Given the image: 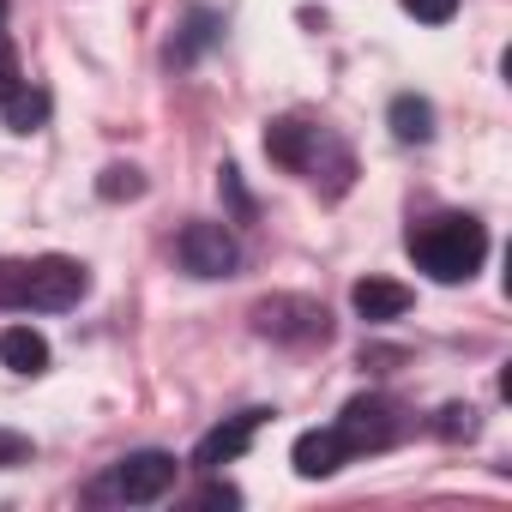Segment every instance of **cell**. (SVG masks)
<instances>
[{
	"label": "cell",
	"instance_id": "cell-1",
	"mask_svg": "<svg viewBox=\"0 0 512 512\" xmlns=\"http://www.w3.org/2000/svg\"><path fill=\"white\" fill-rule=\"evenodd\" d=\"M91 290L85 266L79 260H0V308L13 314H61V308H79V296Z\"/></svg>",
	"mask_w": 512,
	"mask_h": 512
},
{
	"label": "cell",
	"instance_id": "cell-2",
	"mask_svg": "<svg viewBox=\"0 0 512 512\" xmlns=\"http://www.w3.org/2000/svg\"><path fill=\"white\" fill-rule=\"evenodd\" d=\"M410 253L434 284H464L488 260V229L476 217H434L428 229L410 235Z\"/></svg>",
	"mask_w": 512,
	"mask_h": 512
},
{
	"label": "cell",
	"instance_id": "cell-3",
	"mask_svg": "<svg viewBox=\"0 0 512 512\" xmlns=\"http://www.w3.org/2000/svg\"><path fill=\"white\" fill-rule=\"evenodd\" d=\"M266 157L272 163H284V169H296V175H326V163L350 181L356 175V163H350V151L326 133V127H308V121H272L266 127Z\"/></svg>",
	"mask_w": 512,
	"mask_h": 512
},
{
	"label": "cell",
	"instance_id": "cell-4",
	"mask_svg": "<svg viewBox=\"0 0 512 512\" xmlns=\"http://www.w3.org/2000/svg\"><path fill=\"white\" fill-rule=\"evenodd\" d=\"M175 476H181V464H175V452H127L121 464H109L103 476H97V500H109V506H151V500H163L169 488H175Z\"/></svg>",
	"mask_w": 512,
	"mask_h": 512
},
{
	"label": "cell",
	"instance_id": "cell-5",
	"mask_svg": "<svg viewBox=\"0 0 512 512\" xmlns=\"http://www.w3.org/2000/svg\"><path fill=\"white\" fill-rule=\"evenodd\" d=\"M253 332H266L278 344H326L332 314L314 296H266V302H253Z\"/></svg>",
	"mask_w": 512,
	"mask_h": 512
},
{
	"label": "cell",
	"instance_id": "cell-6",
	"mask_svg": "<svg viewBox=\"0 0 512 512\" xmlns=\"http://www.w3.org/2000/svg\"><path fill=\"white\" fill-rule=\"evenodd\" d=\"M175 260H181V272H193V278H235L241 241H235L223 223H187V229L175 235Z\"/></svg>",
	"mask_w": 512,
	"mask_h": 512
},
{
	"label": "cell",
	"instance_id": "cell-7",
	"mask_svg": "<svg viewBox=\"0 0 512 512\" xmlns=\"http://www.w3.org/2000/svg\"><path fill=\"white\" fill-rule=\"evenodd\" d=\"M332 428L344 434L350 458H356V452H386V446L398 440V410H392V398L368 392V398H350V404H344V416H338Z\"/></svg>",
	"mask_w": 512,
	"mask_h": 512
},
{
	"label": "cell",
	"instance_id": "cell-8",
	"mask_svg": "<svg viewBox=\"0 0 512 512\" xmlns=\"http://www.w3.org/2000/svg\"><path fill=\"white\" fill-rule=\"evenodd\" d=\"M266 416H272V410H241V416L217 422V428L193 446V464H199V470H223V464H235V458L253 446V434L266 428Z\"/></svg>",
	"mask_w": 512,
	"mask_h": 512
},
{
	"label": "cell",
	"instance_id": "cell-9",
	"mask_svg": "<svg viewBox=\"0 0 512 512\" xmlns=\"http://www.w3.org/2000/svg\"><path fill=\"white\" fill-rule=\"evenodd\" d=\"M350 302H356V314H362L368 326H386V320H404L416 296H410L404 284H392V278H362V284L350 290Z\"/></svg>",
	"mask_w": 512,
	"mask_h": 512
},
{
	"label": "cell",
	"instance_id": "cell-10",
	"mask_svg": "<svg viewBox=\"0 0 512 512\" xmlns=\"http://www.w3.org/2000/svg\"><path fill=\"white\" fill-rule=\"evenodd\" d=\"M344 458H350V446H344L338 428H308V434L296 440V476H308V482L344 470Z\"/></svg>",
	"mask_w": 512,
	"mask_h": 512
},
{
	"label": "cell",
	"instance_id": "cell-11",
	"mask_svg": "<svg viewBox=\"0 0 512 512\" xmlns=\"http://www.w3.org/2000/svg\"><path fill=\"white\" fill-rule=\"evenodd\" d=\"M0 362H7L13 374H43L49 368V338L31 332V326H7L0 332Z\"/></svg>",
	"mask_w": 512,
	"mask_h": 512
},
{
	"label": "cell",
	"instance_id": "cell-12",
	"mask_svg": "<svg viewBox=\"0 0 512 512\" xmlns=\"http://www.w3.org/2000/svg\"><path fill=\"white\" fill-rule=\"evenodd\" d=\"M386 121H392V133H398L404 145H428V139H434V109H428V97H392Z\"/></svg>",
	"mask_w": 512,
	"mask_h": 512
},
{
	"label": "cell",
	"instance_id": "cell-13",
	"mask_svg": "<svg viewBox=\"0 0 512 512\" xmlns=\"http://www.w3.org/2000/svg\"><path fill=\"white\" fill-rule=\"evenodd\" d=\"M0 109H7V127H13V133H43V121H49V109H55V103H49V91L19 85Z\"/></svg>",
	"mask_w": 512,
	"mask_h": 512
},
{
	"label": "cell",
	"instance_id": "cell-14",
	"mask_svg": "<svg viewBox=\"0 0 512 512\" xmlns=\"http://www.w3.org/2000/svg\"><path fill=\"white\" fill-rule=\"evenodd\" d=\"M97 193H103L109 205H115V199H139V193H145V175H139V169H127V163H109V169H103V181H97Z\"/></svg>",
	"mask_w": 512,
	"mask_h": 512
},
{
	"label": "cell",
	"instance_id": "cell-15",
	"mask_svg": "<svg viewBox=\"0 0 512 512\" xmlns=\"http://www.w3.org/2000/svg\"><path fill=\"white\" fill-rule=\"evenodd\" d=\"M211 37H217V19H211V13H193V19H187V43H181V49H169V61H193Z\"/></svg>",
	"mask_w": 512,
	"mask_h": 512
},
{
	"label": "cell",
	"instance_id": "cell-16",
	"mask_svg": "<svg viewBox=\"0 0 512 512\" xmlns=\"http://www.w3.org/2000/svg\"><path fill=\"white\" fill-rule=\"evenodd\" d=\"M217 187H223V199L235 205V217L247 223V217H253V199H247V187H241V175H235V163H223V169H217Z\"/></svg>",
	"mask_w": 512,
	"mask_h": 512
},
{
	"label": "cell",
	"instance_id": "cell-17",
	"mask_svg": "<svg viewBox=\"0 0 512 512\" xmlns=\"http://www.w3.org/2000/svg\"><path fill=\"white\" fill-rule=\"evenodd\" d=\"M404 13L422 19V25H446V19L458 13V0H404Z\"/></svg>",
	"mask_w": 512,
	"mask_h": 512
},
{
	"label": "cell",
	"instance_id": "cell-18",
	"mask_svg": "<svg viewBox=\"0 0 512 512\" xmlns=\"http://www.w3.org/2000/svg\"><path fill=\"white\" fill-rule=\"evenodd\" d=\"M19 85H25V73H19V55H13V43H7V37H0V103H7Z\"/></svg>",
	"mask_w": 512,
	"mask_h": 512
},
{
	"label": "cell",
	"instance_id": "cell-19",
	"mask_svg": "<svg viewBox=\"0 0 512 512\" xmlns=\"http://www.w3.org/2000/svg\"><path fill=\"white\" fill-rule=\"evenodd\" d=\"M13 464H31V440L0 428V470H13Z\"/></svg>",
	"mask_w": 512,
	"mask_h": 512
},
{
	"label": "cell",
	"instance_id": "cell-20",
	"mask_svg": "<svg viewBox=\"0 0 512 512\" xmlns=\"http://www.w3.org/2000/svg\"><path fill=\"white\" fill-rule=\"evenodd\" d=\"M440 434H446V440H458V434L470 440V434H476V410H458V404L440 410Z\"/></svg>",
	"mask_w": 512,
	"mask_h": 512
},
{
	"label": "cell",
	"instance_id": "cell-21",
	"mask_svg": "<svg viewBox=\"0 0 512 512\" xmlns=\"http://www.w3.org/2000/svg\"><path fill=\"white\" fill-rule=\"evenodd\" d=\"M199 506H241V494H235L229 482H205V488H199Z\"/></svg>",
	"mask_w": 512,
	"mask_h": 512
},
{
	"label": "cell",
	"instance_id": "cell-22",
	"mask_svg": "<svg viewBox=\"0 0 512 512\" xmlns=\"http://www.w3.org/2000/svg\"><path fill=\"white\" fill-rule=\"evenodd\" d=\"M0 25H7V0H0Z\"/></svg>",
	"mask_w": 512,
	"mask_h": 512
}]
</instances>
